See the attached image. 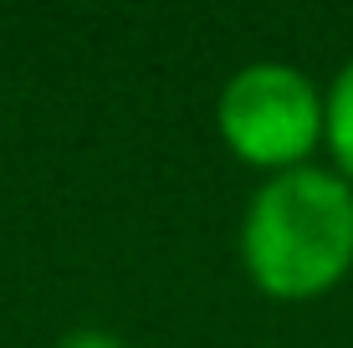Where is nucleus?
<instances>
[{
  "instance_id": "obj_2",
  "label": "nucleus",
  "mask_w": 353,
  "mask_h": 348,
  "mask_svg": "<svg viewBox=\"0 0 353 348\" xmlns=\"http://www.w3.org/2000/svg\"><path fill=\"white\" fill-rule=\"evenodd\" d=\"M221 139L241 164L266 174L302 170L327 134V98L312 88L307 72L287 62L241 67L221 92Z\"/></svg>"
},
{
  "instance_id": "obj_3",
  "label": "nucleus",
  "mask_w": 353,
  "mask_h": 348,
  "mask_svg": "<svg viewBox=\"0 0 353 348\" xmlns=\"http://www.w3.org/2000/svg\"><path fill=\"white\" fill-rule=\"evenodd\" d=\"M327 154H333L338 174L353 185V62L333 77V88H327Z\"/></svg>"
},
{
  "instance_id": "obj_1",
  "label": "nucleus",
  "mask_w": 353,
  "mask_h": 348,
  "mask_svg": "<svg viewBox=\"0 0 353 348\" xmlns=\"http://www.w3.org/2000/svg\"><path fill=\"white\" fill-rule=\"evenodd\" d=\"M241 261L276 303H312L353 272V185L338 170L272 174L241 221Z\"/></svg>"
},
{
  "instance_id": "obj_4",
  "label": "nucleus",
  "mask_w": 353,
  "mask_h": 348,
  "mask_svg": "<svg viewBox=\"0 0 353 348\" xmlns=\"http://www.w3.org/2000/svg\"><path fill=\"white\" fill-rule=\"evenodd\" d=\"M57 348H128V343H118L113 333H97V328H77V333H67Z\"/></svg>"
}]
</instances>
